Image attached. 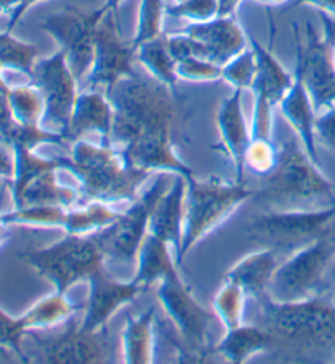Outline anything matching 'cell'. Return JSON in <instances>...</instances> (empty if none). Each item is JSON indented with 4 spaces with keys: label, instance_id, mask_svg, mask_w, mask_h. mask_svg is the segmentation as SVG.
I'll return each mask as SVG.
<instances>
[{
    "label": "cell",
    "instance_id": "cell-1",
    "mask_svg": "<svg viewBox=\"0 0 335 364\" xmlns=\"http://www.w3.org/2000/svg\"><path fill=\"white\" fill-rule=\"evenodd\" d=\"M115 108L112 146L133 167L152 173L195 176L175 149L179 92L139 73L108 93Z\"/></svg>",
    "mask_w": 335,
    "mask_h": 364
},
{
    "label": "cell",
    "instance_id": "cell-2",
    "mask_svg": "<svg viewBox=\"0 0 335 364\" xmlns=\"http://www.w3.org/2000/svg\"><path fill=\"white\" fill-rule=\"evenodd\" d=\"M260 301V323L275 345L294 355L332 356L335 361V301L327 292L299 302L278 304L267 296Z\"/></svg>",
    "mask_w": 335,
    "mask_h": 364
},
{
    "label": "cell",
    "instance_id": "cell-3",
    "mask_svg": "<svg viewBox=\"0 0 335 364\" xmlns=\"http://www.w3.org/2000/svg\"><path fill=\"white\" fill-rule=\"evenodd\" d=\"M263 180L259 198L265 209H319L335 204L334 185L298 137L278 144V161Z\"/></svg>",
    "mask_w": 335,
    "mask_h": 364
},
{
    "label": "cell",
    "instance_id": "cell-4",
    "mask_svg": "<svg viewBox=\"0 0 335 364\" xmlns=\"http://www.w3.org/2000/svg\"><path fill=\"white\" fill-rule=\"evenodd\" d=\"M70 170L89 201L115 206L133 203L142 185L156 173L137 168L124 161L112 144L92 142L82 137L70 144Z\"/></svg>",
    "mask_w": 335,
    "mask_h": 364
},
{
    "label": "cell",
    "instance_id": "cell-5",
    "mask_svg": "<svg viewBox=\"0 0 335 364\" xmlns=\"http://www.w3.org/2000/svg\"><path fill=\"white\" fill-rule=\"evenodd\" d=\"M257 191L247 188L240 181H228L219 176L186 180L185 218L182 235V263L200 240L228 220Z\"/></svg>",
    "mask_w": 335,
    "mask_h": 364
},
{
    "label": "cell",
    "instance_id": "cell-6",
    "mask_svg": "<svg viewBox=\"0 0 335 364\" xmlns=\"http://www.w3.org/2000/svg\"><path fill=\"white\" fill-rule=\"evenodd\" d=\"M18 258L65 294L73 286L87 283L93 273L105 268L107 262L93 234H65L51 245L20 253Z\"/></svg>",
    "mask_w": 335,
    "mask_h": 364
},
{
    "label": "cell",
    "instance_id": "cell-7",
    "mask_svg": "<svg viewBox=\"0 0 335 364\" xmlns=\"http://www.w3.org/2000/svg\"><path fill=\"white\" fill-rule=\"evenodd\" d=\"M334 258L335 232L331 229L312 244L282 258L265 296L278 304H288L324 294Z\"/></svg>",
    "mask_w": 335,
    "mask_h": 364
},
{
    "label": "cell",
    "instance_id": "cell-8",
    "mask_svg": "<svg viewBox=\"0 0 335 364\" xmlns=\"http://www.w3.org/2000/svg\"><path fill=\"white\" fill-rule=\"evenodd\" d=\"M335 204L319 209H265L250 219L247 234L280 257H288L332 229Z\"/></svg>",
    "mask_w": 335,
    "mask_h": 364
},
{
    "label": "cell",
    "instance_id": "cell-9",
    "mask_svg": "<svg viewBox=\"0 0 335 364\" xmlns=\"http://www.w3.org/2000/svg\"><path fill=\"white\" fill-rule=\"evenodd\" d=\"M157 297L169 321L177 330L180 338L190 346V355H213V330L216 316L206 311L191 294V289L177 272L167 274L157 284Z\"/></svg>",
    "mask_w": 335,
    "mask_h": 364
},
{
    "label": "cell",
    "instance_id": "cell-10",
    "mask_svg": "<svg viewBox=\"0 0 335 364\" xmlns=\"http://www.w3.org/2000/svg\"><path fill=\"white\" fill-rule=\"evenodd\" d=\"M169 175L156 173V183L141 191V195L129 203V208L119 213L113 224L93 234L107 260L136 263L137 253L149 234L152 208L161 193L167 188Z\"/></svg>",
    "mask_w": 335,
    "mask_h": 364
},
{
    "label": "cell",
    "instance_id": "cell-11",
    "mask_svg": "<svg viewBox=\"0 0 335 364\" xmlns=\"http://www.w3.org/2000/svg\"><path fill=\"white\" fill-rule=\"evenodd\" d=\"M31 82L40 88L45 100V117L41 126L59 132L69 141V126L80 84L68 63L65 53L58 49L48 58H41L33 68ZM70 144V142H69Z\"/></svg>",
    "mask_w": 335,
    "mask_h": 364
},
{
    "label": "cell",
    "instance_id": "cell-12",
    "mask_svg": "<svg viewBox=\"0 0 335 364\" xmlns=\"http://www.w3.org/2000/svg\"><path fill=\"white\" fill-rule=\"evenodd\" d=\"M119 213L110 204L89 201L82 208L65 206H26L2 211V220L9 225L38 229H61L65 234L89 235L108 228Z\"/></svg>",
    "mask_w": 335,
    "mask_h": 364
},
{
    "label": "cell",
    "instance_id": "cell-13",
    "mask_svg": "<svg viewBox=\"0 0 335 364\" xmlns=\"http://www.w3.org/2000/svg\"><path fill=\"white\" fill-rule=\"evenodd\" d=\"M105 15L107 14H102L98 9L84 12L73 5H65L61 12L46 16L40 23V28L48 33L58 43L59 49L65 53L68 63L79 84H82V80L90 73L95 31Z\"/></svg>",
    "mask_w": 335,
    "mask_h": 364
},
{
    "label": "cell",
    "instance_id": "cell-14",
    "mask_svg": "<svg viewBox=\"0 0 335 364\" xmlns=\"http://www.w3.org/2000/svg\"><path fill=\"white\" fill-rule=\"evenodd\" d=\"M115 14H107L100 20L95 31V44H93V60L90 73L82 80V88L102 90L107 95L113 87L126 77L134 75L136 51L131 41H124L119 33Z\"/></svg>",
    "mask_w": 335,
    "mask_h": 364
},
{
    "label": "cell",
    "instance_id": "cell-15",
    "mask_svg": "<svg viewBox=\"0 0 335 364\" xmlns=\"http://www.w3.org/2000/svg\"><path fill=\"white\" fill-rule=\"evenodd\" d=\"M33 340V350L28 361L48 364H95L107 363L112 356L108 328L95 333H84L79 325L54 336H40L38 332L26 333Z\"/></svg>",
    "mask_w": 335,
    "mask_h": 364
},
{
    "label": "cell",
    "instance_id": "cell-16",
    "mask_svg": "<svg viewBox=\"0 0 335 364\" xmlns=\"http://www.w3.org/2000/svg\"><path fill=\"white\" fill-rule=\"evenodd\" d=\"M296 70L303 77L316 113L335 105V65L331 48L319 38L314 26L307 23L306 43L296 35Z\"/></svg>",
    "mask_w": 335,
    "mask_h": 364
},
{
    "label": "cell",
    "instance_id": "cell-17",
    "mask_svg": "<svg viewBox=\"0 0 335 364\" xmlns=\"http://www.w3.org/2000/svg\"><path fill=\"white\" fill-rule=\"evenodd\" d=\"M89 296L84 302L82 321L77 323L84 333H95L107 328L108 322L119 309L133 302L142 292L139 284L131 281H119L108 273L107 267L98 269L87 279Z\"/></svg>",
    "mask_w": 335,
    "mask_h": 364
},
{
    "label": "cell",
    "instance_id": "cell-18",
    "mask_svg": "<svg viewBox=\"0 0 335 364\" xmlns=\"http://www.w3.org/2000/svg\"><path fill=\"white\" fill-rule=\"evenodd\" d=\"M243 95L244 90H234L219 107L216 114L219 144L214 146L229 159L235 180L240 183H244L245 178V152L252 139L243 108Z\"/></svg>",
    "mask_w": 335,
    "mask_h": 364
},
{
    "label": "cell",
    "instance_id": "cell-19",
    "mask_svg": "<svg viewBox=\"0 0 335 364\" xmlns=\"http://www.w3.org/2000/svg\"><path fill=\"white\" fill-rule=\"evenodd\" d=\"M182 31L201 44L208 60L221 68L249 48L247 31L239 25L235 15L216 16L205 23H190Z\"/></svg>",
    "mask_w": 335,
    "mask_h": 364
},
{
    "label": "cell",
    "instance_id": "cell-20",
    "mask_svg": "<svg viewBox=\"0 0 335 364\" xmlns=\"http://www.w3.org/2000/svg\"><path fill=\"white\" fill-rule=\"evenodd\" d=\"M186 178L182 175H174L172 185L167 186L154 204L149 232L174 248L175 260L180 267L182 263V235L185 218Z\"/></svg>",
    "mask_w": 335,
    "mask_h": 364
},
{
    "label": "cell",
    "instance_id": "cell-21",
    "mask_svg": "<svg viewBox=\"0 0 335 364\" xmlns=\"http://www.w3.org/2000/svg\"><path fill=\"white\" fill-rule=\"evenodd\" d=\"M115 108L110 97L102 90L82 88L77 95L69 126V142L82 139L89 132L100 136L103 144H112Z\"/></svg>",
    "mask_w": 335,
    "mask_h": 364
},
{
    "label": "cell",
    "instance_id": "cell-22",
    "mask_svg": "<svg viewBox=\"0 0 335 364\" xmlns=\"http://www.w3.org/2000/svg\"><path fill=\"white\" fill-rule=\"evenodd\" d=\"M280 112L283 118L289 124L291 131L304 146L306 152L316 164H319V154H317V141L314 132L316 123V109L312 100L307 93V88L303 82V77L294 69V82L291 85L289 92L283 97V100L278 103Z\"/></svg>",
    "mask_w": 335,
    "mask_h": 364
},
{
    "label": "cell",
    "instance_id": "cell-23",
    "mask_svg": "<svg viewBox=\"0 0 335 364\" xmlns=\"http://www.w3.org/2000/svg\"><path fill=\"white\" fill-rule=\"evenodd\" d=\"M250 48L254 49L257 60V74L252 92H254V102L267 103L270 107H278L283 97L289 92L294 82V75H291L283 64L275 58L272 48H263L262 44L247 31Z\"/></svg>",
    "mask_w": 335,
    "mask_h": 364
},
{
    "label": "cell",
    "instance_id": "cell-24",
    "mask_svg": "<svg viewBox=\"0 0 335 364\" xmlns=\"http://www.w3.org/2000/svg\"><path fill=\"white\" fill-rule=\"evenodd\" d=\"M282 257L268 247H262L245 255L234 264L226 273L224 279H230L238 283L245 291V294L252 299H259L267 294L268 286L273 278L275 269Z\"/></svg>",
    "mask_w": 335,
    "mask_h": 364
},
{
    "label": "cell",
    "instance_id": "cell-25",
    "mask_svg": "<svg viewBox=\"0 0 335 364\" xmlns=\"http://www.w3.org/2000/svg\"><path fill=\"white\" fill-rule=\"evenodd\" d=\"M216 355L228 363L244 364L257 355L273 350V338L262 325L243 323L224 332V336L214 345Z\"/></svg>",
    "mask_w": 335,
    "mask_h": 364
},
{
    "label": "cell",
    "instance_id": "cell-26",
    "mask_svg": "<svg viewBox=\"0 0 335 364\" xmlns=\"http://www.w3.org/2000/svg\"><path fill=\"white\" fill-rule=\"evenodd\" d=\"M122 356L126 364H152L156 361V314L147 309L128 317L122 333Z\"/></svg>",
    "mask_w": 335,
    "mask_h": 364
},
{
    "label": "cell",
    "instance_id": "cell-27",
    "mask_svg": "<svg viewBox=\"0 0 335 364\" xmlns=\"http://www.w3.org/2000/svg\"><path fill=\"white\" fill-rule=\"evenodd\" d=\"M177 269L179 264L175 260L174 248L154 234H147L136 258L134 283L139 284L142 291H146Z\"/></svg>",
    "mask_w": 335,
    "mask_h": 364
},
{
    "label": "cell",
    "instance_id": "cell-28",
    "mask_svg": "<svg viewBox=\"0 0 335 364\" xmlns=\"http://www.w3.org/2000/svg\"><path fill=\"white\" fill-rule=\"evenodd\" d=\"M77 311H84V304L75 306L74 302H70L65 292L54 289L51 294L41 297L28 311L21 314L20 321L23 323L26 333L43 332V330H49L70 322Z\"/></svg>",
    "mask_w": 335,
    "mask_h": 364
},
{
    "label": "cell",
    "instance_id": "cell-29",
    "mask_svg": "<svg viewBox=\"0 0 335 364\" xmlns=\"http://www.w3.org/2000/svg\"><path fill=\"white\" fill-rule=\"evenodd\" d=\"M15 157V173L10 181V196L12 203L20 200L21 193L25 191L36 176L49 172V170H70V159L69 156H58V157H45L40 156L35 149L16 146L12 147Z\"/></svg>",
    "mask_w": 335,
    "mask_h": 364
},
{
    "label": "cell",
    "instance_id": "cell-30",
    "mask_svg": "<svg viewBox=\"0 0 335 364\" xmlns=\"http://www.w3.org/2000/svg\"><path fill=\"white\" fill-rule=\"evenodd\" d=\"M58 172L59 170H49V172L36 176L21 193L20 200L14 203V208L75 206V203L82 196V191L69 185H63L58 178Z\"/></svg>",
    "mask_w": 335,
    "mask_h": 364
},
{
    "label": "cell",
    "instance_id": "cell-31",
    "mask_svg": "<svg viewBox=\"0 0 335 364\" xmlns=\"http://www.w3.org/2000/svg\"><path fill=\"white\" fill-rule=\"evenodd\" d=\"M136 63H139L152 79L177 92V84L180 80L177 75V63L170 54L167 35L141 44L136 49Z\"/></svg>",
    "mask_w": 335,
    "mask_h": 364
},
{
    "label": "cell",
    "instance_id": "cell-32",
    "mask_svg": "<svg viewBox=\"0 0 335 364\" xmlns=\"http://www.w3.org/2000/svg\"><path fill=\"white\" fill-rule=\"evenodd\" d=\"M15 121L25 128H38L45 117V100L33 82L26 85H14L7 93Z\"/></svg>",
    "mask_w": 335,
    "mask_h": 364
},
{
    "label": "cell",
    "instance_id": "cell-33",
    "mask_svg": "<svg viewBox=\"0 0 335 364\" xmlns=\"http://www.w3.org/2000/svg\"><path fill=\"white\" fill-rule=\"evenodd\" d=\"M249 296L238 283L230 279H224L221 288L218 289L213 299L214 316L226 330L235 328L244 322L245 302Z\"/></svg>",
    "mask_w": 335,
    "mask_h": 364
},
{
    "label": "cell",
    "instance_id": "cell-34",
    "mask_svg": "<svg viewBox=\"0 0 335 364\" xmlns=\"http://www.w3.org/2000/svg\"><path fill=\"white\" fill-rule=\"evenodd\" d=\"M38 54H40V49L35 44L21 41L9 31H0V68L2 70H14L31 80Z\"/></svg>",
    "mask_w": 335,
    "mask_h": 364
},
{
    "label": "cell",
    "instance_id": "cell-35",
    "mask_svg": "<svg viewBox=\"0 0 335 364\" xmlns=\"http://www.w3.org/2000/svg\"><path fill=\"white\" fill-rule=\"evenodd\" d=\"M167 5L164 0H141L137 12L136 33L131 40L134 51L141 44L156 40L164 35V16Z\"/></svg>",
    "mask_w": 335,
    "mask_h": 364
},
{
    "label": "cell",
    "instance_id": "cell-36",
    "mask_svg": "<svg viewBox=\"0 0 335 364\" xmlns=\"http://www.w3.org/2000/svg\"><path fill=\"white\" fill-rule=\"evenodd\" d=\"M257 74V60L254 49L249 48L239 53L223 65V79L234 90H252Z\"/></svg>",
    "mask_w": 335,
    "mask_h": 364
},
{
    "label": "cell",
    "instance_id": "cell-37",
    "mask_svg": "<svg viewBox=\"0 0 335 364\" xmlns=\"http://www.w3.org/2000/svg\"><path fill=\"white\" fill-rule=\"evenodd\" d=\"M278 161V144L272 139H250V144L245 152V172L252 175L265 176L273 172Z\"/></svg>",
    "mask_w": 335,
    "mask_h": 364
},
{
    "label": "cell",
    "instance_id": "cell-38",
    "mask_svg": "<svg viewBox=\"0 0 335 364\" xmlns=\"http://www.w3.org/2000/svg\"><path fill=\"white\" fill-rule=\"evenodd\" d=\"M166 15L175 20H185L188 23H205L219 16L218 0H182L167 5Z\"/></svg>",
    "mask_w": 335,
    "mask_h": 364
},
{
    "label": "cell",
    "instance_id": "cell-39",
    "mask_svg": "<svg viewBox=\"0 0 335 364\" xmlns=\"http://www.w3.org/2000/svg\"><path fill=\"white\" fill-rule=\"evenodd\" d=\"M26 330L20 317H12L0 307V350L14 351L21 361H26Z\"/></svg>",
    "mask_w": 335,
    "mask_h": 364
},
{
    "label": "cell",
    "instance_id": "cell-40",
    "mask_svg": "<svg viewBox=\"0 0 335 364\" xmlns=\"http://www.w3.org/2000/svg\"><path fill=\"white\" fill-rule=\"evenodd\" d=\"M177 75L186 82H218L223 79V68L208 59L191 56L177 60Z\"/></svg>",
    "mask_w": 335,
    "mask_h": 364
},
{
    "label": "cell",
    "instance_id": "cell-41",
    "mask_svg": "<svg viewBox=\"0 0 335 364\" xmlns=\"http://www.w3.org/2000/svg\"><path fill=\"white\" fill-rule=\"evenodd\" d=\"M316 141L329 151L335 152V105L317 113L314 123Z\"/></svg>",
    "mask_w": 335,
    "mask_h": 364
},
{
    "label": "cell",
    "instance_id": "cell-42",
    "mask_svg": "<svg viewBox=\"0 0 335 364\" xmlns=\"http://www.w3.org/2000/svg\"><path fill=\"white\" fill-rule=\"evenodd\" d=\"M18 123H16L12 108H10L7 93L0 92V139H2L5 144H9L12 141L14 134L18 129Z\"/></svg>",
    "mask_w": 335,
    "mask_h": 364
},
{
    "label": "cell",
    "instance_id": "cell-43",
    "mask_svg": "<svg viewBox=\"0 0 335 364\" xmlns=\"http://www.w3.org/2000/svg\"><path fill=\"white\" fill-rule=\"evenodd\" d=\"M15 173V157L9 144L0 141V180L12 181Z\"/></svg>",
    "mask_w": 335,
    "mask_h": 364
},
{
    "label": "cell",
    "instance_id": "cell-44",
    "mask_svg": "<svg viewBox=\"0 0 335 364\" xmlns=\"http://www.w3.org/2000/svg\"><path fill=\"white\" fill-rule=\"evenodd\" d=\"M40 2H45V0H20V4L9 14V21H7V28H5V31L12 33L15 30V26L20 23L21 18H23L25 14Z\"/></svg>",
    "mask_w": 335,
    "mask_h": 364
},
{
    "label": "cell",
    "instance_id": "cell-45",
    "mask_svg": "<svg viewBox=\"0 0 335 364\" xmlns=\"http://www.w3.org/2000/svg\"><path fill=\"white\" fill-rule=\"evenodd\" d=\"M303 5H309V7L319 10V12H326L335 16V0H296V2L289 4L288 7L285 9V12H287V10L303 7Z\"/></svg>",
    "mask_w": 335,
    "mask_h": 364
},
{
    "label": "cell",
    "instance_id": "cell-46",
    "mask_svg": "<svg viewBox=\"0 0 335 364\" xmlns=\"http://www.w3.org/2000/svg\"><path fill=\"white\" fill-rule=\"evenodd\" d=\"M219 4V16H229L235 15L239 5L243 4V0H218Z\"/></svg>",
    "mask_w": 335,
    "mask_h": 364
},
{
    "label": "cell",
    "instance_id": "cell-47",
    "mask_svg": "<svg viewBox=\"0 0 335 364\" xmlns=\"http://www.w3.org/2000/svg\"><path fill=\"white\" fill-rule=\"evenodd\" d=\"M326 292L335 301V258H334V262H332L331 268H329V273H327Z\"/></svg>",
    "mask_w": 335,
    "mask_h": 364
},
{
    "label": "cell",
    "instance_id": "cell-48",
    "mask_svg": "<svg viewBox=\"0 0 335 364\" xmlns=\"http://www.w3.org/2000/svg\"><path fill=\"white\" fill-rule=\"evenodd\" d=\"M124 0H105V4L102 5V7H98L102 14H115L118 15V10L122 7Z\"/></svg>",
    "mask_w": 335,
    "mask_h": 364
},
{
    "label": "cell",
    "instance_id": "cell-49",
    "mask_svg": "<svg viewBox=\"0 0 335 364\" xmlns=\"http://www.w3.org/2000/svg\"><path fill=\"white\" fill-rule=\"evenodd\" d=\"M20 4V0H0V15H9Z\"/></svg>",
    "mask_w": 335,
    "mask_h": 364
},
{
    "label": "cell",
    "instance_id": "cell-50",
    "mask_svg": "<svg viewBox=\"0 0 335 364\" xmlns=\"http://www.w3.org/2000/svg\"><path fill=\"white\" fill-rule=\"evenodd\" d=\"M9 240V225L2 220V208H0V248Z\"/></svg>",
    "mask_w": 335,
    "mask_h": 364
},
{
    "label": "cell",
    "instance_id": "cell-51",
    "mask_svg": "<svg viewBox=\"0 0 335 364\" xmlns=\"http://www.w3.org/2000/svg\"><path fill=\"white\" fill-rule=\"evenodd\" d=\"M255 2L262 4V5H267V7H278V5L287 4L288 0H255Z\"/></svg>",
    "mask_w": 335,
    "mask_h": 364
},
{
    "label": "cell",
    "instance_id": "cell-52",
    "mask_svg": "<svg viewBox=\"0 0 335 364\" xmlns=\"http://www.w3.org/2000/svg\"><path fill=\"white\" fill-rule=\"evenodd\" d=\"M9 88H10V85L7 84V82H5L4 75H2V68H0V92L9 93Z\"/></svg>",
    "mask_w": 335,
    "mask_h": 364
},
{
    "label": "cell",
    "instance_id": "cell-53",
    "mask_svg": "<svg viewBox=\"0 0 335 364\" xmlns=\"http://www.w3.org/2000/svg\"><path fill=\"white\" fill-rule=\"evenodd\" d=\"M175 2H182V0H175Z\"/></svg>",
    "mask_w": 335,
    "mask_h": 364
}]
</instances>
